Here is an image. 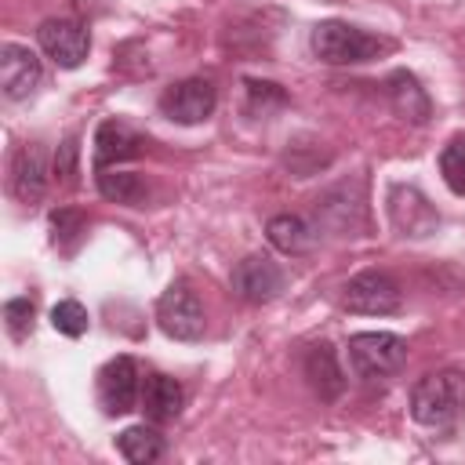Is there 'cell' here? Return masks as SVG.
I'll return each mask as SVG.
<instances>
[{"label":"cell","mask_w":465,"mask_h":465,"mask_svg":"<svg viewBox=\"0 0 465 465\" xmlns=\"http://www.w3.org/2000/svg\"><path fill=\"white\" fill-rule=\"evenodd\" d=\"M302 374H305L309 389H312L320 400H327V403L345 392V371H341V363H338L334 345H327V341H316V345H309V349L302 352Z\"/></svg>","instance_id":"cell-14"},{"label":"cell","mask_w":465,"mask_h":465,"mask_svg":"<svg viewBox=\"0 0 465 465\" xmlns=\"http://www.w3.org/2000/svg\"><path fill=\"white\" fill-rule=\"evenodd\" d=\"M385 98H389L392 113L403 116V120H411V124H425V120L432 116V102H429L425 87H421L418 76L407 73V69L389 73V80H385Z\"/></svg>","instance_id":"cell-15"},{"label":"cell","mask_w":465,"mask_h":465,"mask_svg":"<svg viewBox=\"0 0 465 465\" xmlns=\"http://www.w3.org/2000/svg\"><path fill=\"white\" fill-rule=\"evenodd\" d=\"M142 149H145V138H142L131 124L109 116V120H102L98 131H94V171L116 167V163H124V160H134Z\"/></svg>","instance_id":"cell-13"},{"label":"cell","mask_w":465,"mask_h":465,"mask_svg":"<svg viewBox=\"0 0 465 465\" xmlns=\"http://www.w3.org/2000/svg\"><path fill=\"white\" fill-rule=\"evenodd\" d=\"M218 105V91L211 80L203 76H189V80H178L171 84L163 94H160V113L182 127H193V124H203Z\"/></svg>","instance_id":"cell-8"},{"label":"cell","mask_w":465,"mask_h":465,"mask_svg":"<svg viewBox=\"0 0 465 465\" xmlns=\"http://www.w3.org/2000/svg\"><path fill=\"white\" fill-rule=\"evenodd\" d=\"M44 65L36 58V51H29L25 44H4L0 47V91L11 102L29 98L40 87Z\"/></svg>","instance_id":"cell-11"},{"label":"cell","mask_w":465,"mask_h":465,"mask_svg":"<svg viewBox=\"0 0 465 465\" xmlns=\"http://www.w3.org/2000/svg\"><path fill=\"white\" fill-rule=\"evenodd\" d=\"M156 323L174 341H200L203 331H207V316H203L200 294L185 280H174L156 302Z\"/></svg>","instance_id":"cell-4"},{"label":"cell","mask_w":465,"mask_h":465,"mask_svg":"<svg viewBox=\"0 0 465 465\" xmlns=\"http://www.w3.org/2000/svg\"><path fill=\"white\" fill-rule=\"evenodd\" d=\"M98 403L105 414H127L142 403V374L131 356H113L98 371Z\"/></svg>","instance_id":"cell-10"},{"label":"cell","mask_w":465,"mask_h":465,"mask_svg":"<svg viewBox=\"0 0 465 465\" xmlns=\"http://www.w3.org/2000/svg\"><path fill=\"white\" fill-rule=\"evenodd\" d=\"M345 360L360 385L389 381L407 363V338H400L392 331H360L349 338Z\"/></svg>","instance_id":"cell-3"},{"label":"cell","mask_w":465,"mask_h":465,"mask_svg":"<svg viewBox=\"0 0 465 465\" xmlns=\"http://www.w3.org/2000/svg\"><path fill=\"white\" fill-rule=\"evenodd\" d=\"M76 153H80L76 138H65V142L58 145V153H54V178L73 182V174H76Z\"/></svg>","instance_id":"cell-26"},{"label":"cell","mask_w":465,"mask_h":465,"mask_svg":"<svg viewBox=\"0 0 465 465\" xmlns=\"http://www.w3.org/2000/svg\"><path fill=\"white\" fill-rule=\"evenodd\" d=\"M33 323H36V302L33 298L22 294V298L4 302V327H7L11 338H25L33 331Z\"/></svg>","instance_id":"cell-25"},{"label":"cell","mask_w":465,"mask_h":465,"mask_svg":"<svg viewBox=\"0 0 465 465\" xmlns=\"http://www.w3.org/2000/svg\"><path fill=\"white\" fill-rule=\"evenodd\" d=\"M116 450L131 461V465H149L163 454V436L153 425H131L116 436Z\"/></svg>","instance_id":"cell-20"},{"label":"cell","mask_w":465,"mask_h":465,"mask_svg":"<svg viewBox=\"0 0 465 465\" xmlns=\"http://www.w3.org/2000/svg\"><path fill=\"white\" fill-rule=\"evenodd\" d=\"M309 47L327 65H360V62H371V58L392 51V40H385L378 33H367L360 25H349L341 18H327V22L312 25Z\"/></svg>","instance_id":"cell-2"},{"label":"cell","mask_w":465,"mask_h":465,"mask_svg":"<svg viewBox=\"0 0 465 465\" xmlns=\"http://www.w3.org/2000/svg\"><path fill=\"white\" fill-rule=\"evenodd\" d=\"M84 232H87V218L80 211H73V207L51 211V240H54V247L73 251L84 240Z\"/></svg>","instance_id":"cell-21"},{"label":"cell","mask_w":465,"mask_h":465,"mask_svg":"<svg viewBox=\"0 0 465 465\" xmlns=\"http://www.w3.org/2000/svg\"><path fill=\"white\" fill-rule=\"evenodd\" d=\"M440 174L454 196H465V134L450 138L440 149Z\"/></svg>","instance_id":"cell-22"},{"label":"cell","mask_w":465,"mask_h":465,"mask_svg":"<svg viewBox=\"0 0 465 465\" xmlns=\"http://www.w3.org/2000/svg\"><path fill=\"white\" fill-rule=\"evenodd\" d=\"M94 185H98V193H102L105 200L124 203V207H145V200H149V185H145V178L134 174V171L102 167V171H94Z\"/></svg>","instance_id":"cell-17"},{"label":"cell","mask_w":465,"mask_h":465,"mask_svg":"<svg viewBox=\"0 0 465 465\" xmlns=\"http://www.w3.org/2000/svg\"><path fill=\"white\" fill-rule=\"evenodd\" d=\"M87 323H91V316H87V309H84L76 298H62V302L51 309V327H54L58 334H65V338H80V334L87 331Z\"/></svg>","instance_id":"cell-24"},{"label":"cell","mask_w":465,"mask_h":465,"mask_svg":"<svg viewBox=\"0 0 465 465\" xmlns=\"http://www.w3.org/2000/svg\"><path fill=\"white\" fill-rule=\"evenodd\" d=\"M229 287L240 302L247 305H265L272 298H280V291L287 287V272L280 262H272L269 254L254 251L247 258H240L232 265V276H229Z\"/></svg>","instance_id":"cell-6"},{"label":"cell","mask_w":465,"mask_h":465,"mask_svg":"<svg viewBox=\"0 0 465 465\" xmlns=\"http://www.w3.org/2000/svg\"><path fill=\"white\" fill-rule=\"evenodd\" d=\"M265 236L280 254H309L316 247V232L302 214H272Z\"/></svg>","instance_id":"cell-18"},{"label":"cell","mask_w":465,"mask_h":465,"mask_svg":"<svg viewBox=\"0 0 465 465\" xmlns=\"http://www.w3.org/2000/svg\"><path fill=\"white\" fill-rule=\"evenodd\" d=\"M316 214L338 229L341 236H349L352 229H360V214H363V196H349V185H334L331 193H323L316 200Z\"/></svg>","instance_id":"cell-19"},{"label":"cell","mask_w":465,"mask_h":465,"mask_svg":"<svg viewBox=\"0 0 465 465\" xmlns=\"http://www.w3.org/2000/svg\"><path fill=\"white\" fill-rule=\"evenodd\" d=\"M385 211H389L392 229L407 240H425L440 229V211L432 207V200L418 185L392 182L385 193Z\"/></svg>","instance_id":"cell-5"},{"label":"cell","mask_w":465,"mask_h":465,"mask_svg":"<svg viewBox=\"0 0 465 465\" xmlns=\"http://www.w3.org/2000/svg\"><path fill=\"white\" fill-rule=\"evenodd\" d=\"M182 403H185V389L174 378H167V374H145L142 378V411L153 425L174 421L182 414Z\"/></svg>","instance_id":"cell-16"},{"label":"cell","mask_w":465,"mask_h":465,"mask_svg":"<svg viewBox=\"0 0 465 465\" xmlns=\"http://www.w3.org/2000/svg\"><path fill=\"white\" fill-rule=\"evenodd\" d=\"M341 305H345L349 312H363V316H392V312H400V305H403V291H400V283H396L389 272H381V269H363V272H356V276L345 283Z\"/></svg>","instance_id":"cell-7"},{"label":"cell","mask_w":465,"mask_h":465,"mask_svg":"<svg viewBox=\"0 0 465 465\" xmlns=\"http://www.w3.org/2000/svg\"><path fill=\"white\" fill-rule=\"evenodd\" d=\"M465 411V371L440 367L411 385V418L425 429H447Z\"/></svg>","instance_id":"cell-1"},{"label":"cell","mask_w":465,"mask_h":465,"mask_svg":"<svg viewBox=\"0 0 465 465\" xmlns=\"http://www.w3.org/2000/svg\"><path fill=\"white\" fill-rule=\"evenodd\" d=\"M243 87H247V113L251 116H269L272 109L287 105V91L272 80H243Z\"/></svg>","instance_id":"cell-23"},{"label":"cell","mask_w":465,"mask_h":465,"mask_svg":"<svg viewBox=\"0 0 465 465\" xmlns=\"http://www.w3.org/2000/svg\"><path fill=\"white\" fill-rule=\"evenodd\" d=\"M11 193L22 203H40L47 193V153L36 142H25L11 156Z\"/></svg>","instance_id":"cell-12"},{"label":"cell","mask_w":465,"mask_h":465,"mask_svg":"<svg viewBox=\"0 0 465 465\" xmlns=\"http://www.w3.org/2000/svg\"><path fill=\"white\" fill-rule=\"evenodd\" d=\"M40 51L58 65V69H76L84 65L87 51H91V33L87 25H80L76 18H47L36 29Z\"/></svg>","instance_id":"cell-9"}]
</instances>
